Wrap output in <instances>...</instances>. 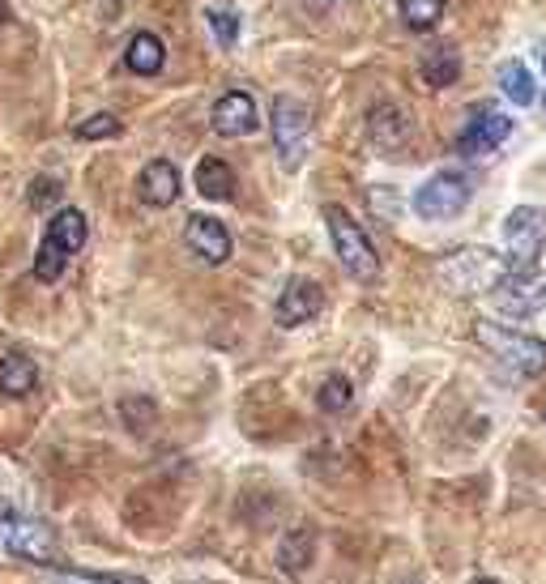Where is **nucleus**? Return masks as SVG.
I'll return each instance as SVG.
<instances>
[{
    "label": "nucleus",
    "mask_w": 546,
    "mask_h": 584,
    "mask_svg": "<svg viewBox=\"0 0 546 584\" xmlns=\"http://www.w3.org/2000/svg\"><path fill=\"white\" fill-rule=\"evenodd\" d=\"M35 385H39V367H35V358H26L22 351H13L0 358V392H9V397H26V392H35Z\"/></svg>",
    "instance_id": "obj_18"
},
{
    "label": "nucleus",
    "mask_w": 546,
    "mask_h": 584,
    "mask_svg": "<svg viewBox=\"0 0 546 584\" xmlns=\"http://www.w3.org/2000/svg\"><path fill=\"white\" fill-rule=\"evenodd\" d=\"M277 563H282V572H291V576H299L308 563H312V534L308 529H299V534H291L286 542L277 546Z\"/></svg>",
    "instance_id": "obj_21"
},
{
    "label": "nucleus",
    "mask_w": 546,
    "mask_h": 584,
    "mask_svg": "<svg viewBox=\"0 0 546 584\" xmlns=\"http://www.w3.org/2000/svg\"><path fill=\"white\" fill-rule=\"evenodd\" d=\"M508 273H512L508 270V256L491 252V248H462V252L440 261L444 286L457 290V295H487V290H496L504 282Z\"/></svg>",
    "instance_id": "obj_1"
},
{
    "label": "nucleus",
    "mask_w": 546,
    "mask_h": 584,
    "mask_svg": "<svg viewBox=\"0 0 546 584\" xmlns=\"http://www.w3.org/2000/svg\"><path fill=\"white\" fill-rule=\"evenodd\" d=\"M316 401H320L325 414H342V410H351L354 385L346 380V376H329V380L320 385V392H316Z\"/></svg>",
    "instance_id": "obj_23"
},
{
    "label": "nucleus",
    "mask_w": 546,
    "mask_h": 584,
    "mask_svg": "<svg viewBox=\"0 0 546 584\" xmlns=\"http://www.w3.org/2000/svg\"><path fill=\"white\" fill-rule=\"evenodd\" d=\"M474 337H478V346H487L496 358H504L508 367L521 371V376H543L546 371V342L530 337V333H516V329L496 324V320H478Z\"/></svg>",
    "instance_id": "obj_4"
},
{
    "label": "nucleus",
    "mask_w": 546,
    "mask_h": 584,
    "mask_svg": "<svg viewBox=\"0 0 546 584\" xmlns=\"http://www.w3.org/2000/svg\"><path fill=\"white\" fill-rule=\"evenodd\" d=\"M120 133H124V124H120L112 112H99V116L81 119L78 128H73L78 141H112V137H120Z\"/></svg>",
    "instance_id": "obj_25"
},
{
    "label": "nucleus",
    "mask_w": 546,
    "mask_h": 584,
    "mask_svg": "<svg viewBox=\"0 0 546 584\" xmlns=\"http://www.w3.org/2000/svg\"><path fill=\"white\" fill-rule=\"evenodd\" d=\"M508 137H512V119L500 116L496 107H474V112H469V124L462 128V137H457V150L469 158L491 154L496 146H504Z\"/></svg>",
    "instance_id": "obj_11"
},
{
    "label": "nucleus",
    "mask_w": 546,
    "mask_h": 584,
    "mask_svg": "<svg viewBox=\"0 0 546 584\" xmlns=\"http://www.w3.org/2000/svg\"><path fill=\"white\" fill-rule=\"evenodd\" d=\"M448 0H401V22L410 31H431L440 18H444Z\"/></svg>",
    "instance_id": "obj_22"
},
{
    "label": "nucleus",
    "mask_w": 546,
    "mask_h": 584,
    "mask_svg": "<svg viewBox=\"0 0 546 584\" xmlns=\"http://www.w3.org/2000/svg\"><path fill=\"white\" fill-rule=\"evenodd\" d=\"M308 133H312V116L299 99L291 94H277L273 99V150H277V162L286 171H299L304 158H308Z\"/></svg>",
    "instance_id": "obj_6"
},
{
    "label": "nucleus",
    "mask_w": 546,
    "mask_h": 584,
    "mask_svg": "<svg viewBox=\"0 0 546 584\" xmlns=\"http://www.w3.org/2000/svg\"><path fill=\"white\" fill-rule=\"evenodd\" d=\"M496 308L504 316H534L546 308V273H508L491 290Z\"/></svg>",
    "instance_id": "obj_10"
},
{
    "label": "nucleus",
    "mask_w": 546,
    "mask_h": 584,
    "mask_svg": "<svg viewBox=\"0 0 546 584\" xmlns=\"http://www.w3.org/2000/svg\"><path fill=\"white\" fill-rule=\"evenodd\" d=\"M184 243L193 248L205 265H223V261H231V248H235L231 231H227L218 218H209V214H193V218H189Z\"/></svg>",
    "instance_id": "obj_12"
},
{
    "label": "nucleus",
    "mask_w": 546,
    "mask_h": 584,
    "mask_svg": "<svg viewBox=\"0 0 546 584\" xmlns=\"http://www.w3.org/2000/svg\"><path fill=\"white\" fill-rule=\"evenodd\" d=\"M137 196L146 205H155V209L175 205V196H180V171H175V162H167V158L146 162V171L137 175Z\"/></svg>",
    "instance_id": "obj_14"
},
{
    "label": "nucleus",
    "mask_w": 546,
    "mask_h": 584,
    "mask_svg": "<svg viewBox=\"0 0 546 584\" xmlns=\"http://www.w3.org/2000/svg\"><path fill=\"white\" fill-rule=\"evenodd\" d=\"M90 584H146L141 576H120V572H107V576H99V572H81Z\"/></svg>",
    "instance_id": "obj_27"
},
{
    "label": "nucleus",
    "mask_w": 546,
    "mask_h": 584,
    "mask_svg": "<svg viewBox=\"0 0 546 584\" xmlns=\"http://www.w3.org/2000/svg\"><path fill=\"white\" fill-rule=\"evenodd\" d=\"M469 205V180L462 171H440L414 193V209L423 218H453Z\"/></svg>",
    "instance_id": "obj_8"
},
{
    "label": "nucleus",
    "mask_w": 546,
    "mask_h": 584,
    "mask_svg": "<svg viewBox=\"0 0 546 584\" xmlns=\"http://www.w3.org/2000/svg\"><path fill=\"white\" fill-rule=\"evenodd\" d=\"M367 137H372V146H380V150H397V146H406L410 124H406V116H401L393 103H380V107L367 112Z\"/></svg>",
    "instance_id": "obj_17"
},
{
    "label": "nucleus",
    "mask_w": 546,
    "mask_h": 584,
    "mask_svg": "<svg viewBox=\"0 0 546 584\" xmlns=\"http://www.w3.org/2000/svg\"><path fill=\"white\" fill-rule=\"evenodd\" d=\"M504 256L512 273H534L538 256L546 248V209L538 205H521L512 209L504 222Z\"/></svg>",
    "instance_id": "obj_5"
},
{
    "label": "nucleus",
    "mask_w": 546,
    "mask_h": 584,
    "mask_svg": "<svg viewBox=\"0 0 546 584\" xmlns=\"http://www.w3.org/2000/svg\"><path fill=\"white\" fill-rule=\"evenodd\" d=\"M196 193L205 196V201H231L235 171L223 158H201V162H196Z\"/></svg>",
    "instance_id": "obj_19"
},
{
    "label": "nucleus",
    "mask_w": 546,
    "mask_h": 584,
    "mask_svg": "<svg viewBox=\"0 0 546 584\" xmlns=\"http://www.w3.org/2000/svg\"><path fill=\"white\" fill-rule=\"evenodd\" d=\"M496 78H500V90H504L516 107H530V103H534L538 85H534V73H530V65H525V60H504Z\"/></svg>",
    "instance_id": "obj_20"
},
{
    "label": "nucleus",
    "mask_w": 546,
    "mask_h": 584,
    "mask_svg": "<svg viewBox=\"0 0 546 584\" xmlns=\"http://www.w3.org/2000/svg\"><path fill=\"white\" fill-rule=\"evenodd\" d=\"M543 419H546V410H543Z\"/></svg>",
    "instance_id": "obj_30"
},
{
    "label": "nucleus",
    "mask_w": 546,
    "mask_h": 584,
    "mask_svg": "<svg viewBox=\"0 0 546 584\" xmlns=\"http://www.w3.org/2000/svg\"><path fill=\"white\" fill-rule=\"evenodd\" d=\"M0 542H4V550H13L18 559H31V563H52L56 559V534L35 516L0 520Z\"/></svg>",
    "instance_id": "obj_7"
},
{
    "label": "nucleus",
    "mask_w": 546,
    "mask_h": 584,
    "mask_svg": "<svg viewBox=\"0 0 546 584\" xmlns=\"http://www.w3.org/2000/svg\"><path fill=\"white\" fill-rule=\"evenodd\" d=\"M214 128L223 137H252L261 128V112H257V99L248 90H231L214 103Z\"/></svg>",
    "instance_id": "obj_13"
},
{
    "label": "nucleus",
    "mask_w": 546,
    "mask_h": 584,
    "mask_svg": "<svg viewBox=\"0 0 546 584\" xmlns=\"http://www.w3.org/2000/svg\"><path fill=\"white\" fill-rule=\"evenodd\" d=\"M474 584H500V581H487V576H482V581H474Z\"/></svg>",
    "instance_id": "obj_29"
},
{
    "label": "nucleus",
    "mask_w": 546,
    "mask_h": 584,
    "mask_svg": "<svg viewBox=\"0 0 546 584\" xmlns=\"http://www.w3.org/2000/svg\"><path fill=\"white\" fill-rule=\"evenodd\" d=\"M162 65H167V47H162L158 35L137 31L133 39L124 43V69H128V73H137V78H155V73H162Z\"/></svg>",
    "instance_id": "obj_15"
},
{
    "label": "nucleus",
    "mask_w": 546,
    "mask_h": 584,
    "mask_svg": "<svg viewBox=\"0 0 546 584\" xmlns=\"http://www.w3.org/2000/svg\"><path fill=\"white\" fill-rule=\"evenodd\" d=\"M419 73H423L431 90L453 85V81L462 78V51L453 43H431L428 51H423V60H419Z\"/></svg>",
    "instance_id": "obj_16"
},
{
    "label": "nucleus",
    "mask_w": 546,
    "mask_h": 584,
    "mask_svg": "<svg viewBox=\"0 0 546 584\" xmlns=\"http://www.w3.org/2000/svg\"><path fill=\"white\" fill-rule=\"evenodd\" d=\"M9 22V0H0V26Z\"/></svg>",
    "instance_id": "obj_28"
},
{
    "label": "nucleus",
    "mask_w": 546,
    "mask_h": 584,
    "mask_svg": "<svg viewBox=\"0 0 546 584\" xmlns=\"http://www.w3.org/2000/svg\"><path fill=\"white\" fill-rule=\"evenodd\" d=\"M31 205H35V209H47V205H56V201H60V180H56V175H39V180H35V184H31Z\"/></svg>",
    "instance_id": "obj_26"
},
{
    "label": "nucleus",
    "mask_w": 546,
    "mask_h": 584,
    "mask_svg": "<svg viewBox=\"0 0 546 584\" xmlns=\"http://www.w3.org/2000/svg\"><path fill=\"white\" fill-rule=\"evenodd\" d=\"M81 248H86V214L73 209V205L69 209H56L52 222H47V231H43L39 252H35V277L39 282H56Z\"/></svg>",
    "instance_id": "obj_2"
},
{
    "label": "nucleus",
    "mask_w": 546,
    "mask_h": 584,
    "mask_svg": "<svg viewBox=\"0 0 546 584\" xmlns=\"http://www.w3.org/2000/svg\"><path fill=\"white\" fill-rule=\"evenodd\" d=\"M325 227H329V239H333V252H338L342 270L359 277V282H376L380 277V256H376L372 239H367V231L354 222L342 205L325 209Z\"/></svg>",
    "instance_id": "obj_3"
},
{
    "label": "nucleus",
    "mask_w": 546,
    "mask_h": 584,
    "mask_svg": "<svg viewBox=\"0 0 546 584\" xmlns=\"http://www.w3.org/2000/svg\"><path fill=\"white\" fill-rule=\"evenodd\" d=\"M205 22H209L214 39L223 43V47H235V43H239V13H235V9H227V4H209V9H205Z\"/></svg>",
    "instance_id": "obj_24"
},
{
    "label": "nucleus",
    "mask_w": 546,
    "mask_h": 584,
    "mask_svg": "<svg viewBox=\"0 0 546 584\" xmlns=\"http://www.w3.org/2000/svg\"><path fill=\"white\" fill-rule=\"evenodd\" d=\"M320 312H325V290L316 286L312 277H291V282L282 286L277 304H273V320H277L282 329H299V324L316 320Z\"/></svg>",
    "instance_id": "obj_9"
}]
</instances>
